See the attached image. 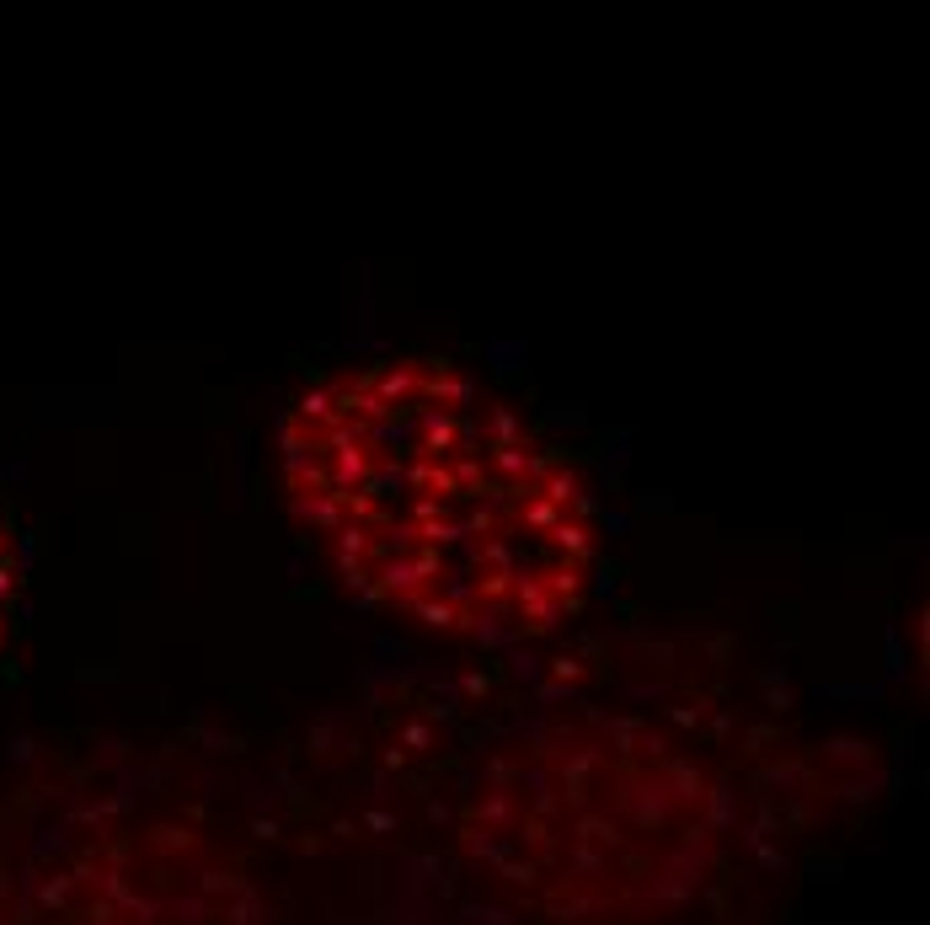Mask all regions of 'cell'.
<instances>
[{
	"label": "cell",
	"mask_w": 930,
	"mask_h": 925,
	"mask_svg": "<svg viewBox=\"0 0 930 925\" xmlns=\"http://www.w3.org/2000/svg\"><path fill=\"white\" fill-rule=\"evenodd\" d=\"M11 610H17V546H11V530L0 519V647L11 631Z\"/></svg>",
	"instance_id": "cell-2"
},
{
	"label": "cell",
	"mask_w": 930,
	"mask_h": 925,
	"mask_svg": "<svg viewBox=\"0 0 930 925\" xmlns=\"http://www.w3.org/2000/svg\"><path fill=\"white\" fill-rule=\"evenodd\" d=\"M284 498L369 605L439 631H546L594 567V498L449 359H375L284 418Z\"/></svg>",
	"instance_id": "cell-1"
}]
</instances>
